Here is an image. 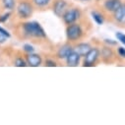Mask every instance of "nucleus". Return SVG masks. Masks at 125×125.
Wrapping results in <instances>:
<instances>
[{"instance_id": "3", "label": "nucleus", "mask_w": 125, "mask_h": 125, "mask_svg": "<svg viewBox=\"0 0 125 125\" xmlns=\"http://www.w3.org/2000/svg\"><path fill=\"white\" fill-rule=\"evenodd\" d=\"M80 16H81V12L78 8H71L65 11L62 18H63V21L66 25H71L76 23V21L79 20Z\"/></svg>"}, {"instance_id": "9", "label": "nucleus", "mask_w": 125, "mask_h": 125, "mask_svg": "<svg viewBox=\"0 0 125 125\" xmlns=\"http://www.w3.org/2000/svg\"><path fill=\"white\" fill-rule=\"evenodd\" d=\"M121 4H122L121 0H106L104 4V9L106 11L114 13L121 6Z\"/></svg>"}, {"instance_id": "19", "label": "nucleus", "mask_w": 125, "mask_h": 125, "mask_svg": "<svg viewBox=\"0 0 125 125\" xmlns=\"http://www.w3.org/2000/svg\"><path fill=\"white\" fill-rule=\"evenodd\" d=\"M116 38H117V40L121 43H123L125 45V35L124 34H122V33H116Z\"/></svg>"}, {"instance_id": "18", "label": "nucleus", "mask_w": 125, "mask_h": 125, "mask_svg": "<svg viewBox=\"0 0 125 125\" xmlns=\"http://www.w3.org/2000/svg\"><path fill=\"white\" fill-rule=\"evenodd\" d=\"M24 50L26 51V52H28V53H33L34 51H35V48L31 45V44H24Z\"/></svg>"}, {"instance_id": "16", "label": "nucleus", "mask_w": 125, "mask_h": 125, "mask_svg": "<svg viewBox=\"0 0 125 125\" xmlns=\"http://www.w3.org/2000/svg\"><path fill=\"white\" fill-rule=\"evenodd\" d=\"M102 55H103V57H104V59L111 57V56H112V51H111L110 47H104V48L103 49V51H102Z\"/></svg>"}, {"instance_id": "15", "label": "nucleus", "mask_w": 125, "mask_h": 125, "mask_svg": "<svg viewBox=\"0 0 125 125\" xmlns=\"http://www.w3.org/2000/svg\"><path fill=\"white\" fill-rule=\"evenodd\" d=\"M50 1L51 0H34V3L36 4V6L42 8V7L47 6L50 3Z\"/></svg>"}, {"instance_id": "10", "label": "nucleus", "mask_w": 125, "mask_h": 125, "mask_svg": "<svg viewBox=\"0 0 125 125\" xmlns=\"http://www.w3.org/2000/svg\"><path fill=\"white\" fill-rule=\"evenodd\" d=\"M73 50H74V48H73L71 45L65 44V45L61 46V47L58 49V51H57V57H58L59 59H66L67 56H68Z\"/></svg>"}, {"instance_id": "5", "label": "nucleus", "mask_w": 125, "mask_h": 125, "mask_svg": "<svg viewBox=\"0 0 125 125\" xmlns=\"http://www.w3.org/2000/svg\"><path fill=\"white\" fill-rule=\"evenodd\" d=\"M100 57V50L98 48H91V50L85 55L84 66H93Z\"/></svg>"}, {"instance_id": "17", "label": "nucleus", "mask_w": 125, "mask_h": 125, "mask_svg": "<svg viewBox=\"0 0 125 125\" xmlns=\"http://www.w3.org/2000/svg\"><path fill=\"white\" fill-rule=\"evenodd\" d=\"M15 65L18 66V67H25V66H27V63L23 60V58L19 57L15 60Z\"/></svg>"}, {"instance_id": "24", "label": "nucleus", "mask_w": 125, "mask_h": 125, "mask_svg": "<svg viewBox=\"0 0 125 125\" xmlns=\"http://www.w3.org/2000/svg\"><path fill=\"white\" fill-rule=\"evenodd\" d=\"M6 37L5 36H3V35H1L0 34V43H3V42H6Z\"/></svg>"}, {"instance_id": "13", "label": "nucleus", "mask_w": 125, "mask_h": 125, "mask_svg": "<svg viewBox=\"0 0 125 125\" xmlns=\"http://www.w3.org/2000/svg\"><path fill=\"white\" fill-rule=\"evenodd\" d=\"M92 16H93V19L95 20V22L98 25H103L104 24V18L102 16V14H100L99 12H96V11L92 12Z\"/></svg>"}, {"instance_id": "2", "label": "nucleus", "mask_w": 125, "mask_h": 125, "mask_svg": "<svg viewBox=\"0 0 125 125\" xmlns=\"http://www.w3.org/2000/svg\"><path fill=\"white\" fill-rule=\"evenodd\" d=\"M66 36L68 41L70 42H77L79 41L83 36V30L79 24H71L68 25L66 29Z\"/></svg>"}, {"instance_id": "14", "label": "nucleus", "mask_w": 125, "mask_h": 125, "mask_svg": "<svg viewBox=\"0 0 125 125\" xmlns=\"http://www.w3.org/2000/svg\"><path fill=\"white\" fill-rule=\"evenodd\" d=\"M2 3H3V7L5 9L13 10L15 8L16 1H15V0H2Z\"/></svg>"}, {"instance_id": "20", "label": "nucleus", "mask_w": 125, "mask_h": 125, "mask_svg": "<svg viewBox=\"0 0 125 125\" xmlns=\"http://www.w3.org/2000/svg\"><path fill=\"white\" fill-rule=\"evenodd\" d=\"M45 65L46 66H49V67H54V66H56V62L55 61H53V60H46L45 61Z\"/></svg>"}, {"instance_id": "12", "label": "nucleus", "mask_w": 125, "mask_h": 125, "mask_svg": "<svg viewBox=\"0 0 125 125\" xmlns=\"http://www.w3.org/2000/svg\"><path fill=\"white\" fill-rule=\"evenodd\" d=\"M91 45L89 43H79L75 46L74 50H76L81 56H85L90 50H91Z\"/></svg>"}, {"instance_id": "1", "label": "nucleus", "mask_w": 125, "mask_h": 125, "mask_svg": "<svg viewBox=\"0 0 125 125\" xmlns=\"http://www.w3.org/2000/svg\"><path fill=\"white\" fill-rule=\"evenodd\" d=\"M23 30H24V34L28 37H32V38H45L46 37L44 31L40 25V23L36 21L27 22L23 24Z\"/></svg>"}, {"instance_id": "23", "label": "nucleus", "mask_w": 125, "mask_h": 125, "mask_svg": "<svg viewBox=\"0 0 125 125\" xmlns=\"http://www.w3.org/2000/svg\"><path fill=\"white\" fill-rule=\"evenodd\" d=\"M9 16H10V13H7V14L3 15L2 17H0V22H5L9 18Z\"/></svg>"}, {"instance_id": "22", "label": "nucleus", "mask_w": 125, "mask_h": 125, "mask_svg": "<svg viewBox=\"0 0 125 125\" xmlns=\"http://www.w3.org/2000/svg\"><path fill=\"white\" fill-rule=\"evenodd\" d=\"M117 51H118V54H119L121 57L125 58V48H123V47H119Z\"/></svg>"}, {"instance_id": "21", "label": "nucleus", "mask_w": 125, "mask_h": 125, "mask_svg": "<svg viewBox=\"0 0 125 125\" xmlns=\"http://www.w3.org/2000/svg\"><path fill=\"white\" fill-rule=\"evenodd\" d=\"M0 34L3 35V36H5L6 38H10V34L7 32L5 29H3V28H1V27H0Z\"/></svg>"}, {"instance_id": "11", "label": "nucleus", "mask_w": 125, "mask_h": 125, "mask_svg": "<svg viewBox=\"0 0 125 125\" xmlns=\"http://www.w3.org/2000/svg\"><path fill=\"white\" fill-rule=\"evenodd\" d=\"M113 17L116 22L120 24H125V4H121V6L114 12Z\"/></svg>"}, {"instance_id": "7", "label": "nucleus", "mask_w": 125, "mask_h": 125, "mask_svg": "<svg viewBox=\"0 0 125 125\" xmlns=\"http://www.w3.org/2000/svg\"><path fill=\"white\" fill-rule=\"evenodd\" d=\"M80 59H81V55L76 50H73L66 58L67 65L70 67H76L80 64Z\"/></svg>"}, {"instance_id": "25", "label": "nucleus", "mask_w": 125, "mask_h": 125, "mask_svg": "<svg viewBox=\"0 0 125 125\" xmlns=\"http://www.w3.org/2000/svg\"><path fill=\"white\" fill-rule=\"evenodd\" d=\"M80 1H90V0H80Z\"/></svg>"}, {"instance_id": "6", "label": "nucleus", "mask_w": 125, "mask_h": 125, "mask_svg": "<svg viewBox=\"0 0 125 125\" xmlns=\"http://www.w3.org/2000/svg\"><path fill=\"white\" fill-rule=\"evenodd\" d=\"M68 3L65 0H55L53 3V12L57 17H62L67 10Z\"/></svg>"}, {"instance_id": "8", "label": "nucleus", "mask_w": 125, "mask_h": 125, "mask_svg": "<svg viewBox=\"0 0 125 125\" xmlns=\"http://www.w3.org/2000/svg\"><path fill=\"white\" fill-rule=\"evenodd\" d=\"M27 64L32 67H38L42 64V57L36 53H29L27 55Z\"/></svg>"}, {"instance_id": "4", "label": "nucleus", "mask_w": 125, "mask_h": 125, "mask_svg": "<svg viewBox=\"0 0 125 125\" xmlns=\"http://www.w3.org/2000/svg\"><path fill=\"white\" fill-rule=\"evenodd\" d=\"M17 12L20 18L22 19H28L33 14V6L29 2H21L19 6L17 7Z\"/></svg>"}]
</instances>
